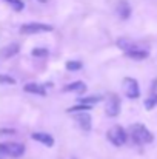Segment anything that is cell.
<instances>
[{
	"label": "cell",
	"mask_w": 157,
	"mask_h": 159,
	"mask_svg": "<svg viewBox=\"0 0 157 159\" xmlns=\"http://www.w3.org/2000/svg\"><path fill=\"white\" fill-rule=\"evenodd\" d=\"M129 134H131L133 142L137 144V145H146V144H151L154 141V134L143 124H134V125H131Z\"/></svg>",
	"instance_id": "cell-1"
},
{
	"label": "cell",
	"mask_w": 157,
	"mask_h": 159,
	"mask_svg": "<svg viewBox=\"0 0 157 159\" xmlns=\"http://www.w3.org/2000/svg\"><path fill=\"white\" fill-rule=\"evenodd\" d=\"M106 139H108L112 145L122 147V145H125L126 141H128V133H126V130H125L122 125H114V127H111V128L106 131Z\"/></svg>",
	"instance_id": "cell-2"
},
{
	"label": "cell",
	"mask_w": 157,
	"mask_h": 159,
	"mask_svg": "<svg viewBox=\"0 0 157 159\" xmlns=\"http://www.w3.org/2000/svg\"><path fill=\"white\" fill-rule=\"evenodd\" d=\"M52 25L48 23H39V22H31V23H25L20 26V34H40V33H51Z\"/></svg>",
	"instance_id": "cell-3"
},
{
	"label": "cell",
	"mask_w": 157,
	"mask_h": 159,
	"mask_svg": "<svg viewBox=\"0 0 157 159\" xmlns=\"http://www.w3.org/2000/svg\"><path fill=\"white\" fill-rule=\"evenodd\" d=\"M123 91L128 99H137L140 96V87L139 82L133 77H125L123 79Z\"/></svg>",
	"instance_id": "cell-4"
},
{
	"label": "cell",
	"mask_w": 157,
	"mask_h": 159,
	"mask_svg": "<svg viewBox=\"0 0 157 159\" xmlns=\"http://www.w3.org/2000/svg\"><path fill=\"white\" fill-rule=\"evenodd\" d=\"M6 156L9 158H20L25 155V145L20 142H2Z\"/></svg>",
	"instance_id": "cell-5"
},
{
	"label": "cell",
	"mask_w": 157,
	"mask_h": 159,
	"mask_svg": "<svg viewBox=\"0 0 157 159\" xmlns=\"http://www.w3.org/2000/svg\"><path fill=\"white\" fill-rule=\"evenodd\" d=\"M105 111H106V116H109V117L119 116V113H120V98L117 94H109V98L105 104Z\"/></svg>",
	"instance_id": "cell-6"
},
{
	"label": "cell",
	"mask_w": 157,
	"mask_h": 159,
	"mask_svg": "<svg viewBox=\"0 0 157 159\" xmlns=\"http://www.w3.org/2000/svg\"><path fill=\"white\" fill-rule=\"evenodd\" d=\"M74 119H76V122H77V125L80 127V130H83V131H91V128H93V119H91V114H88V113H76L74 114Z\"/></svg>",
	"instance_id": "cell-7"
},
{
	"label": "cell",
	"mask_w": 157,
	"mask_h": 159,
	"mask_svg": "<svg viewBox=\"0 0 157 159\" xmlns=\"http://www.w3.org/2000/svg\"><path fill=\"white\" fill-rule=\"evenodd\" d=\"M125 56L129 57V59H134V60H145V59H148L150 51L145 50V48H142L140 45H136L134 48H131L129 51H126Z\"/></svg>",
	"instance_id": "cell-8"
},
{
	"label": "cell",
	"mask_w": 157,
	"mask_h": 159,
	"mask_svg": "<svg viewBox=\"0 0 157 159\" xmlns=\"http://www.w3.org/2000/svg\"><path fill=\"white\" fill-rule=\"evenodd\" d=\"M116 12L119 16L120 20H128L131 17V5L126 2V0H120L117 3V8H116Z\"/></svg>",
	"instance_id": "cell-9"
},
{
	"label": "cell",
	"mask_w": 157,
	"mask_h": 159,
	"mask_svg": "<svg viewBox=\"0 0 157 159\" xmlns=\"http://www.w3.org/2000/svg\"><path fill=\"white\" fill-rule=\"evenodd\" d=\"M19 53H20V45L17 42H12V43H8L6 47H3L0 50V57L2 59H11V57L17 56Z\"/></svg>",
	"instance_id": "cell-10"
},
{
	"label": "cell",
	"mask_w": 157,
	"mask_h": 159,
	"mask_svg": "<svg viewBox=\"0 0 157 159\" xmlns=\"http://www.w3.org/2000/svg\"><path fill=\"white\" fill-rule=\"evenodd\" d=\"M63 91H65V93H77V94H82V93L86 91V84L82 82V80H76V82H72V84L65 85Z\"/></svg>",
	"instance_id": "cell-11"
},
{
	"label": "cell",
	"mask_w": 157,
	"mask_h": 159,
	"mask_svg": "<svg viewBox=\"0 0 157 159\" xmlns=\"http://www.w3.org/2000/svg\"><path fill=\"white\" fill-rule=\"evenodd\" d=\"M23 90L29 94H37V96H45L46 94V87L45 85H40V84H36V82H31V84H26L23 87Z\"/></svg>",
	"instance_id": "cell-12"
},
{
	"label": "cell",
	"mask_w": 157,
	"mask_h": 159,
	"mask_svg": "<svg viewBox=\"0 0 157 159\" xmlns=\"http://www.w3.org/2000/svg\"><path fill=\"white\" fill-rule=\"evenodd\" d=\"M31 138H33L34 141H37V142H40V144L46 145V147H52V145H54V138H52L51 134H48V133L36 131V133H33V134H31Z\"/></svg>",
	"instance_id": "cell-13"
},
{
	"label": "cell",
	"mask_w": 157,
	"mask_h": 159,
	"mask_svg": "<svg viewBox=\"0 0 157 159\" xmlns=\"http://www.w3.org/2000/svg\"><path fill=\"white\" fill-rule=\"evenodd\" d=\"M100 101H102V96H99V94H93V96L79 98V99H77V104H83V105L93 107L94 104H97V102H100Z\"/></svg>",
	"instance_id": "cell-14"
},
{
	"label": "cell",
	"mask_w": 157,
	"mask_h": 159,
	"mask_svg": "<svg viewBox=\"0 0 157 159\" xmlns=\"http://www.w3.org/2000/svg\"><path fill=\"white\" fill-rule=\"evenodd\" d=\"M93 107H89V105H83V104H76V105H72V107H69L66 111L68 113H88L89 110H91Z\"/></svg>",
	"instance_id": "cell-15"
},
{
	"label": "cell",
	"mask_w": 157,
	"mask_h": 159,
	"mask_svg": "<svg viewBox=\"0 0 157 159\" xmlns=\"http://www.w3.org/2000/svg\"><path fill=\"white\" fill-rule=\"evenodd\" d=\"M65 66H66L68 71H79V70L83 68V63H82L80 60H68V62L65 63Z\"/></svg>",
	"instance_id": "cell-16"
},
{
	"label": "cell",
	"mask_w": 157,
	"mask_h": 159,
	"mask_svg": "<svg viewBox=\"0 0 157 159\" xmlns=\"http://www.w3.org/2000/svg\"><path fill=\"white\" fill-rule=\"evenodd\" d=\"M9 5H11V8L14 9V11H17V12H20L23 8H25V3L22 2V0H6Z\"/></svg>",
	"instance_id": "cell-17"
},
{
	"label": "cell",
	"mask_w": 157,
	"mask_h": 159,
	"mask_svg": "<svg viewBox=\"0 0 157 159\" xmlns=\"http://www.w3.org/2000/svg\"><path fill=\"white\" fill-rule=\"evenodd\" d=\"M154 107H157V93H153V96L145 101V108L146 110H153Z\"/></svg>",
	"instance_id": "cell-18"
},
{
	"label": "cell",
	"mask_w": 157,
	"mask_h": 159,
	"mask_svg": "<svg viewBox=\"0 0 157 159\" xmlns=\"http://www.w3.org/2000/svg\"><path fill=\"white\" fill-rule=\"evenodd\" d=\"M31 56L33 57H48L50 56V51L46 48H34L31 51Z\"/></svg>",
	"instance_id": "cell-19"
},
{
	"label": "cell",
	"mask_w": 157,
	"mask_h": 159,
	"mask_svg": "<svg viewBox=\"0 0 157 159\" xmlns=\"http://www.w3.org/2000/svg\"><path fill=\"white\" fill-rule=\"evenodd\" d=\"M0 84L3 85H14L15 84V79L9 74H0Z\"/></svg>",
	"instance_id": "cell-20"
},
{
	"label": "cell",
	"mask_w": 157,
	"mask_h": 159,
	"mask_svg": "<svg viewBox=\"0 0 157 159\" xmlns=\"http://www.w3.org/2000/svg\"><path fill=\"white\" fill-rule=\"evenodd\" d=\"M14 130L12 128H0V134H12Z\"/></svg>",
	"instance_id": "cell-21"
},
{
	"label": "cell",
	"mask_w": 157,
	"mask_h": 159,
	"mask_svg": "<svg viewBox=\"0 0 157 159\" xmlns=\"http://www.w3.org/2000/svg\"><path fill=\"white\" fill-rule=\"evenodd\" d=\"M6 158V153L3 150V144H0V159H5Z\"/></svg>",
	"instance_id": "cell-22"
},
{
	"label": "cell",
	"mask_w": 157,
	"mask_h": 159,
	"mask_svg": "<svg viewBox=\"0 0 157 159\" xmlns=\"http://www.w3.org/2000/svg\"><path fill=\"white\" fill-rule=\"evenodd\" d=\"M156 88H157V79H156V82L151 85V90H153V91H156Z\"/></svg>",
	"instance_id": "cell-23"
},
{
	"label": "cell",
	"mask_w": 157,
	"mask_h": 159,
	"mask_svg": "<svg viewBox=\"0 0 157 159\" xmlns=\"http://www.w3.org/2000/svg\"><path fill=\"white\" fill-rule=\"evenodd\" d=\"M39 2H40V3H46L48 0H39Z\"/></svg>",
	"instance_id": "cell-24"
},
{
	"label": "cell",
	"mask_w": 157,
	"mask_h": 159,
	"mask_svg": "<svg viewBox=\"0 0 157 159\" xmlns=\"http://www.w3.org/2000/svg\"><path fill=\"white\" fill-rule=\"evenodd\" d=\"M72 159H76V158H72Z\"/></svg>",
	"instance_id": "cell-25"
}]
</instances>
